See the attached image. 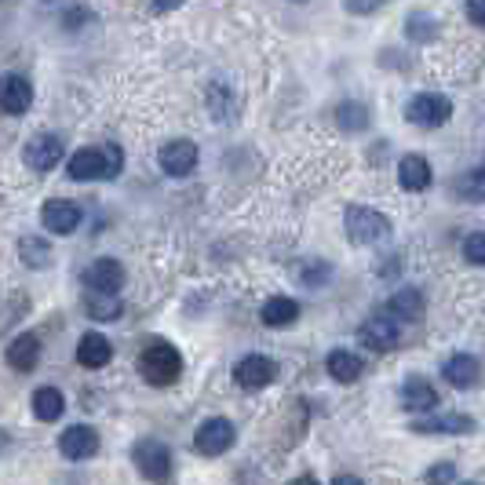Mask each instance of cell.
Instances as JSON below:
<instances>
[{"mask_svg":"<svg viewBox=\"0 0 485 485\" xmlns=\"http://www.w3.org/2000/svg\"><path fill=\"white\" fill-rule=\"evenodd\" d=\"M125 168V154L121 146L107 143V146H88V150H77L70 161H66V172L70 179L77 182H91V179H117Z\"/></svg>","mask_w":485,"mask_h":485,"instance_id":"1","label":"cell"},{"mask_svg":"<svg viewBox=\"0 0 485 485\" xmlns=\"http://www.w3.org/2000/svg\"><path fill=\"white\" fill-rule=\"evenodd\" d=\"M139 376L150 383V387H172L179 376H182V354L179 347H172L168 340H150L143 350H139Z\"/></svg>","mask_w":485,"mask_h":485,"instance_id":"2","label":"cell"},{"mask_svg":"<svg viewBox=\"0 0 485 485\" xmlns=\"http://www.w3.org/2000/svg\"><path fill=\"white\" fill-rule=\"evenodd\" d=\"M343 230L354 245H376L383 238H391V219L376 209H365V205H350L343 212Z\"/></svg>","mask_w":485,"mask_h":485,"instance_id":"3","label":"cell"},{"mask_svg":"<svg viewBox=\"0 0 485 485\" xmlns=\"http://www.w3.org/2000/svg\"><path fill=\"white\" fill-rule=\"evenodd\" d=\"M358 340H361L368 350H395L398 340H402V318H395L391 311L372 314V318L358 329Z\"/></svg>","mask_w":485,"mask_h":485,"instance_id":"4","label":"cell"},{"mask_svg":"<svg viewBox=\"0 0 485 485\" xmlns=\"http://www.w3.org/2000/svg\"><path fill=\"white\" fill-rule=\"evenodd\" d=\"M406 117L416 125V128H442L449 117H452V103L438 91H424L406 107Z\"/></svg>","mask_w":485,"mask_h":485,"instance_id":"5","label":"cell"},{"mask_svg":"<svg viewBox=\"0 0 485 485\" xmlns=\"http://www.w3.org/2000/svg\"><path fill=\"white\" fill-rule=\"evenodd\" d=\"M132 460H135V471L150 481H164L172 474V449L157 438H146L132 449Z\"/></svg>","mask_w":485,"mask_h":485,"instance_id":"6","label":"cell"},{"mask_svg":"<svg viewBox=\"0 0 485 485\" xmlns=\"http://www.w3.org/2000/svg\"><path fill=\"white\" fill-rule=\"evenodd\" d=\"M234 438H238L234 424L223 420V416H212L198 427V434H193V449H198L201 456H223L234 445Z\"/></svg>","mask_w":485,"mask_h":485,"instance_id":"7","label":"cell"},{"mask_svg":"<svg viewBox=\"0 0 485 485\" xmlns=\"http://www.w3.org/2000/svg\"><path fill=\"white\" fill-rule=\"evenodd\" d=\"M80 219H84V212H80V205L77 201H66V198H51L44 209H41V223H44V230H51V234H73L77 227H80Z\"/></svg>","mask_w":485,"mask_h":485,"instance_id":"8","label":"cell"},{"mask_svg":"<svg viewBox=\"0 0 485 485\" xmlns=\"http://www.w3.org/2000/svg\"><path fill=\"white\" fill-rule=\"evenodd\" d=\"M23 161H26V168H33V172H51V168L62 161V139H59V135H48V132L33 135V139L26 143V150H23Z\"/></svg>","mask_w":485,"mask_h":485,"instance_id":"9","label":"cell"},{"mask_svg":"<svg viewBox=\"0 0 485 485\" xmlns=\"http://www.w3.org/2000/svg\"><path fill=\"white\" fill-rule=\"evenodd\" d=\"M274 376H277V365L270 358H263V354H248L234 368V379L245 387V391H263V387L274 383Z\"/></svg>","mask_w":485,"mask_h":485,"instance_id":"10","label":"cell"},{"mask_svg":"<svg viewBox=\"0 0 485 485\" xmlns=\"http://www.w3.org/2000/svg\"><path fill=\"white\" fill-rule=\"evenodd\" d=\"M84 284L91 293H117L125 284V266L114 256H99L88 270H84Z\"/></svg>","mask_w":485,"mask_h":485,"instance_id":"11","label":"cell"},{"mask_svg":"<svg viewBox=\"0 0 485 485\" xmlns=\"http://www.w3.org/2000/svg\"><path fill=\"white\" fill-rule=\"evenodd\" d=\"M157 164H161L168 175H190L193 168H198V146H193L190 139H172V143L161 146Z\"/></svg>","mask_w":485,"mask_h":485,"instance_id":"12","label":"cell"},{"mask_svg":"<svg viewBox=\"0 0 485 485\" xmlns=\"http://www.w3.org/2000/svg\"><path fill=\"white\" fill-rule=\"evenodd\" d=\"M59 449H62L66 460H88V456L99 452V431L88 427V424H73V427L62 431Z\"/></svg>","mask_w":485,"mask_h":485,"instance_id":"13","label":"cell"},{"mask_svg":"<svg viewBox=\"0 0 485 485\" xmlns=\"http://www.w3.org/2000/svg\"><path fill=\"white\" fill-rule=\"evenodd\" d=\"M0 107H5L8 117H23L33 107V84L23 73H8L5 88H0Z\"/></svg>","mask_w":485,"mask_h":485,"instance_id":"14","label":"cell"},{"mask_svg":"<svg viewBox=\"0 0 485 485\" xmlns=\"http://www.w3.org/2000/svg\"><path fill=\"white\" fill-rule=\"evenodd\" d=\"M474 431V420L463 416V413H431L427 420H413V434H471Z\"/></svg>","mask_w":485,"mask_h":485,"instance_id":"15","label":"cell"},{"mask_svg":"<svg viewBox=\"0 0 485 485\" xmlns=\"http://www.w3.org/2000/svg\"><path fill=\"white\" fill-rule=\"evenodd\" d=\"M442 376L449 379V387H456V391H471V387L481 383V361L474 354H452L442 365Z\"/></svg>","mask_w":485,"mask_h":485,"instance_id":"16","label":"cell"},{"mask_svg":"<svg viewBox=\"0 0 485 485\" xmlns=\"http://www.w3.org/2000/svg\"><path fill=\"white\" fill-rule=\"evenodd\" d=\"M434 406H442V398H438V391H434L424 376L406 379V387H402V409H409V413H434Z\"/></svg>","mask_w":485,"mask_h":485,"instance_id":"17","label":"cell"},{"mask_svg":"<svg viewBox=\"0 0 485 485\" xmlns=\"http://www.w3.org/2000/svg\"><path fill=\"white\" fill-rule=\"evenodd\" d=\"M110 358H114V347H110V340H107L103 332L80 336V343H77V361H80L84 368H103V365H110Z\"/></svg>","mask_w":485,"mask_h":485,"instance_id":"18","label":"cell"},{"mask_svg":"<svg viewBox=\"0 0 485 485\" xmlns=\"http://www.w3.org/2000/svg\"><path fill=\"white\" fill-rule=\"evenodd\" d=\"M398 182H402V190H427L431 186V164H427V157L424 154H406L402 161H398Z\"/></svg>","mask_w":485,"mask_h":485,"instance_id":"19","label":"cell"},{"mask_svg":"<svg viewBox=\"0 0 485 485\" xmlns=\"http://www.w3.org/2000/svg\"><path fill=\"white\" fill-rule=\"evenodd\" d=\"M37 361H41V340H37L33 332L15 336L12 347H8V365H12L15 372H33Z\"/></svg>","mask_w":485,"mask_h":485,"instance_id":"20","label":"cell"},{"mask_svg":"<svg viewBox=\"0 0 485 485\" xmlns=\"http://www.w3.org/2000/svg\"><path fill=\"white\" fill-rule=\"evenodd\" d=\"M259 318H263L266 329H288V325L300 318V303H296V300H288V296H270V300L263 303Z\"/></svg>","mask_w":485,"mask_h":485,"instance_id":"21","label":"cell"},{"mask_svg":"<svg viewBox=\"0 0 485 485\" xmlns=\"http://www.w3.org/2000/svg\"><path fill=\"white\" fill-rule=\"evenodd\" d=\"M387 311H391L395 318H402V322H420L424 318V296H420V288H398V293L387 300Z\"/></svg>","mask_w":485,"mask_h":485,"instance_id":"22","label":"cell"},{"mask_svg":"<svg viewBox=\"0 0 485 485\" xmlns=\"http://www.w3.org/2000/svg\"><path fill=\"white\" fill-rule=\"evenodd\" d=\"M325 368H329V376H332L336 383H354V379L365 372V361H361L354 350H332L329 361H325Z\"/></svg>","mask_w":485,"mask_h":485,"instance_id":"23","label":"cell"},{"mask_svg":"<svg viewBox=\"0 0 485 485\" xmlns=\"http://www.w3.org/2000/svg\"><path fill=\"white\" fill-rule=\"evenodd\" d=\"M62 409H66L62 391H55V387H37V391H33V416H37V420L55 424V420L62 416Z\"/></svg>","mask_w":485,"mask_h":485,"instance_id":"24","label":"cell"},{"mask_svg":"<svg viewBox=\"0 0 485 485\" xmlns=\"http://www.w3.org/2000/svg\"><path fill=\"white\" fill-rule=\"evenodd\" d=\"M88 314L95 322H117V314H121L117 293H91V288H88Z\"/></svg>","mask_w":485,"mask_h":485,"instance_id":"25","label":"cell"},{"mask_svg":"<svg viewBox=\"0 0 485 485\" xmlns=\"http://www.w3.org/2000/svg\"><path fill=\"white\" fill-rule=\"evenodd\" d=\"M19 252H23V263L33 266V270H44V266L51 263V248H48V241H41V238H33V234H26V238L19 241Z\"/></svg>","mask_w":485,"mask_h":485,"instance_id":"26","label":"cell"},{"mask_svg":"<svg viewBox=\"0 0 485 485\" xmlns=\"http://www.w3.org/2000/svg\"><path fill=\"white\" fill-rule=\"evenodd\" d=\"M456 190H460L463 201H485V168L467 172V175L456 182Z\"/></svg>","mask_w":485,"mask_h":485,"instance_id":"27","label":"cell"},{"mask_svg":"<svg viewBox=\"0 0 485 485\" xmlns=\"http://www.w3.org/2000/svg\"><path fill=\"white\" fill-rule=\"evenodd\" d=\"M336 121H340V128H347V132H361V128H368V114H365L361 103H343V107L336 110Z\"/></svg>","mask_w":485,"mask_h":485,"instance_id":"28","label":"cell"},{"mask_svg":"<svg viewBox=\"0 0 485 485\" xmlns=\"http://www.w3.org/2000/svg\"><path fill=\"white\" fill-rule=\"evenodd\" d=\"M434 19L431 15H424V12H416V15H409V37L413 41H431L434 37Z\"/></svg>","mask_w":485,"mask_h":485,"instance_id":"29","label":"cell"},{"mask_svg":"<svg viewBox=\"0 0 485 485\" xmlns=\"http://www.w3.org/2000/svg\"><path fill=\"white\" fill-rule=\"evenodd\" d=\"M463 259L474 263V266H485V234L481 230L471 234V238H463Z\"/></svg>","mask_w":485,"mask_h":485,"instance_id":"30","label":"cell"},{"mask_svg":"<svg viewBox=\"0 0 485 485\" xmlns=\"http://www.w3.org/2000/svg\"><path fill=\"white\" fill-rule=\"evenodd\" d=\"M383 5H391V0H347V12L350 15H368V12L383 8Z\"/></svg>","mask_w":485,"mask_h":485,"instance_id":"31","label":"cell"},{"mask_svg":"<svg viewBox=\"0 0 485 485\" xmlns=\"http://www.w3.org/2000/svg\"><path fill=\"white\" fill-rule=\"evenodd\" d=\"M424 478H427V481H452V478H456V467H452V463H438V467H431Z\"/></svg>","mask_w":485,"mask_h":485,"instance_id":"32","label":"cell"},{"mask_svg":"<svg viewBox=\"0 0 485 485\" xmlns=\"http://www.w3.org/2000/svg\"><path fill=\"white\" fill-rule=\"evenodd\" d=\"M467 19H471V26H481L485 30V0H471V5H467Z\"/></svg>","mask_w":485,"mask_h":485,"instance_id":"33","label":"cell"},{"mask_svg":"<svg viewBox=\"0 0 485 485\" xmlns=\"http://www.w3.org/2000/svg\"><path fill=\"white\" fill-rule=\"evenodd\" d=\"M179 5H182V0H154V12L164 15V12H175Z\"/></svg>","mask_w":485,"mask_h":485,"instance_id":"34","label":"cell"},{"mask_svg":"<svg viewBox=\"0 0 485 485\" xmlns=\"http://www.w3.org/2000/svg\"><path fill=\"white\" fill-rule=\"evenodd\" d=\"M296 5H303V0H296Z\"/></svg>","mask_w":485,"mask_h":485,"instance_id":"35","label":"cell"}]
</instances>
